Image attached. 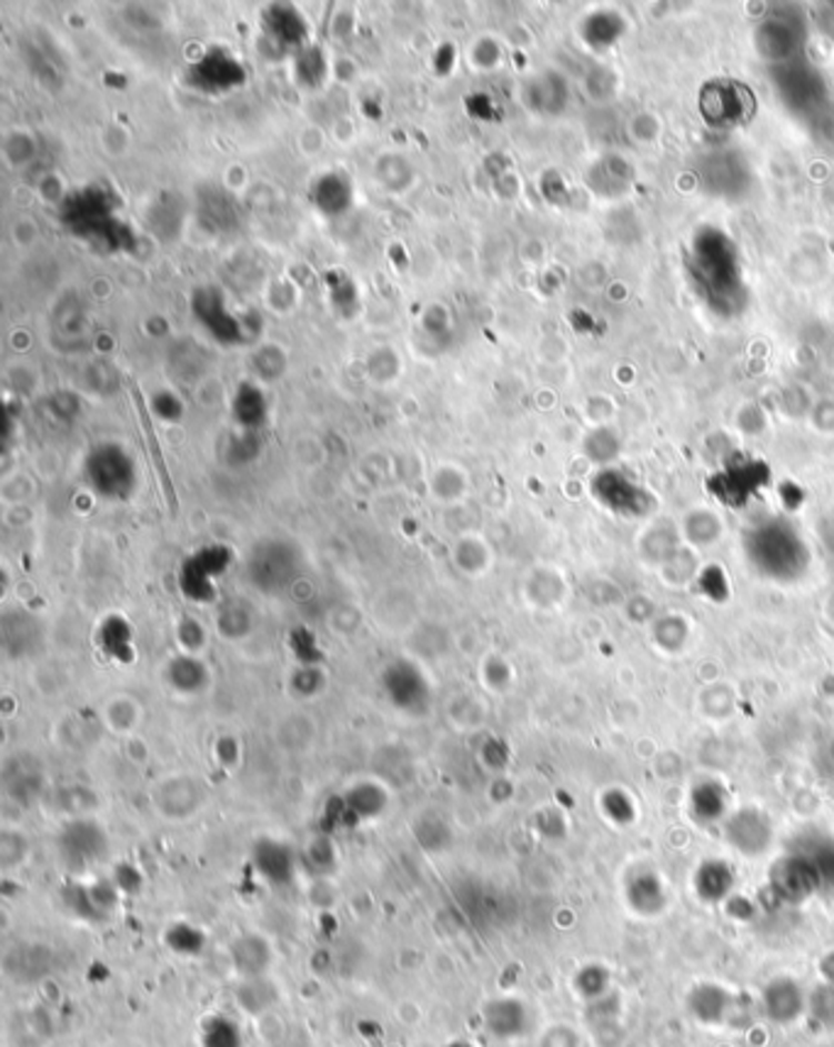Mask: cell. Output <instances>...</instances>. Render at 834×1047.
I'll use <instances>...</instances> for the list:
<instances>
[{"label": "cell", "instance_id": "cell-13", "mask_svg": "<svg viewBox=\"0 0 834 1047\" xmlns=\"http://www.w3.org/2000/svg\"><path fill=\"white\" fill-rule=\"evenodd\" d=\"M167 945L172 947L177 955H199L203 947V935L201 930L191 928V925L179 923L167 933Z\"/></svg>", "mask_w": 834, "mask_h": 1047}, {"label": "cell", "instance_id": "cell-4", "mask_svg": "<svg viewBox=\"0 0 834 1047\" xmlns=\"http://www.w3.org/2000/svg\"><path fill=\"white\" fill-rule=\"evenodd\" d=\"M252 864H255L264 882H270L272 886H284L292 882L297 862L292 849L284 842L260 839L255 849H252Z\"/></svg>", "mask_w": 834, "mask_h": 1047}, {"label": "cell", "instance_id": "cell-6", "mask_svg": "<svg viewBox=\"0 0 834 1047\" xmlns=\"http://www.w3.org/2000/svg\"><path fill=\"white\" fill-rule=\"evenodd\" d=\"M703 108L712 123H740L742 115L752 113V99L740 83H727V87L717 83L715 93H712V105Z\"/></svg>", "mask_w": 834, "mask_h": 1047}, {"label": "cell", "instance_id": "cell-14", "mask_svg": "<svg viewBox=\"0 0 834 1047\" xmlns=\"http://www.w3.org/2000/svg\"><path fill=\"white\" fill-rule=\"evenodd\" d=\"M177 636V644L181 648V654H191V656H197L201 648L205 646V630H203V624L199 620H193V617H184L179 622V627L174 632Z\"/></svg>", "mask_w": 834, "mask_h": 1047}, {"label": "cell", "instance_id": "cell-11", "mask_svg": "<svg viewBox=\"0 0 834 1047\" xmlns=\"http://www.w3.org/2000/svg\"><path fill=\"white\" fill-rule=\"evenodd\" d=\"M480 548H482V544L478 538L468 536V538L458 541L455 548H453V561H455L458 568H461V573H465V575H482V573H485L490 556H488V548L485 551H480Z\"/></svg>", "mask_w": 834, "mask_h": 1047}, {"label": "cell", "instance_id": "cell-12", "mask_svg": "<svg viewBox=\"0 0 834 1047\" xmlns=\"http://www.w3.org/2000/svg\"><path fill=\"white\" fill-rule=\"evenodd\" d=\"M248 610H250V607H245L243 603H228V605L221 607L219 620H215V627H219V632L225 636V640H233V642H235V624H238L240 640H243L245 634H250V630H252V615H250Z\"/></svg>", "mask_w": 834, "mask_h": 1047}, {"label": "cell", "instance_id": "cell-1", "mask_svg": "<svg viewBox=\"0 0 834 1047\" xmlns=\"http://www.w3.org/2000/svg\"><path fill=\"white\" fill-rule=\"evenodd\" d=\"M154 811H160L169 821H187L201 808L203 788L197 778L169 776L154 788Z\"/></svg>", "mask_w": 834, "mask_h": 1047}, {"label": "cell", "instance_id": "cell-15", "mask_svg": "<svg viewBox=\"0 0 834 1047\" xmlns=\"http://www.w3.org/2000/svg\"><path fill=\"white\" fill-rule=\"evenodd\" d=\"M323 685H325V678L319 673V666H313V664L297 668V673H292V678H289V688H292V693H297L299 697L319 695L323 691Z\"/></svg>", "mask_w": 834, "mask_h": 1047}, {"label": "cell", "instance_id": "cell-5", "mask_svg": "<svg viewBox=\"0 0 834 1047\" xmlns=\"http://www.w3.org/2000/svg\"><path fill=\"white\" fill-rule=\"evenodd\" d=\"M482 1020H485L488 1033L500 1040H512L524 1035L526 1028V1008L516 998H492L482 1008Z\"/></svg>", "mask_w": 834, "mask_h": 1047}, {"label": "cell", "instance_id": "cell-10", "mask_svg": "<svg viewBox=\"0 0 834 1047\" xmlns=\"http://www.w3.org/2000/svg\"><path fill=\"white\" fill-rule=\"evenodd\" d=\"M142 709L140 703L132 701L130 695H118L105 705V725L115 734H132L140 725Z\"/></svg>", "mask_w": 834, "mask_h": 1047}, {"label": "cell", "instance_id": "cell-3", "mask_svg": "<svg viewBox=\"0 0 834 1047\" xmlns=\"http://www.w3.org/2000/svg\"><path fill=\"white\" fill-rule=\"evenodd\" d=\"M231 962L240 979H260L268 977L274 962V953L264 937L248 933L231 943Z\"/></svg>", "mask_w": 834, "mask_h": 1047}, {"label": "cell", "instance_id": "cell-7", "mask_svg": "<svg viewBox=\"0 0 834 1047\" xmlns=\"http://www.w3.org/2000/svg\"><path fill=\"white\" fill-rule=\"evenodd\" d=\"M167 681L172 685V691L181 695H197L205 691V685L211 681V673L201 658L191 654H179L177 658L169 661Z\"/></svg>", "mask_w": 834, "mask_h": 1047}, {"label": "cell", "instance_id": "cell-9", "mask_svg": "<svg viewBox=\"0 0 834 1047\" xmlns=\"http://www.w3.org/2000/svg\"><path fill=\"white\" fill-rule=\"evenodd\" d=\"M201 1047H243V1033L240 1026L228 1016H211L203 1020L199 1033Z\"/></svg>", "mask_w": 834, "mask_h": 1047}, {"label": "cell", "instance_id": "cell-2", "mask_svg": "<svg viewBox=\"0 0 834 1047\" xmlns=\"http://www.w3.org/2000/svg\"><path fill=\"white\" fill-rule=\"evenodd\" d=\"M59 847H62V857L71 866H91L105 857L108 839L103 829L91 821H74L64 827L62 837H59Z\"/></svg>", "mask_w": 834, "mask_h": 1047}, {"label": "cell", "instance_id": "cell-8", "mask_svg": "<svg viewBox=\"0 0 834 1047\" xmlns=\"http://www.w3.org/2000/svg\"><path fill=\"white\" fill-rule=\"evenodd\" d=\"M345 808L353 821H374L386 811V791L374 781H362L345 793Z\"/></svg>", "mask_w": 834, "mask_h": 1047}]
</instances>
